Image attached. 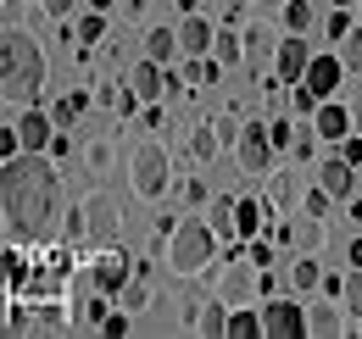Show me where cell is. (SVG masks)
I'll return each instance as SVG.
<instances>
[{
	"instance_id": "cell-28",
	"label": "cell",
	"mask_w": 362,
	"mask_h": 339,
	"mask_svg": "<svg viewBox=\"0 0 362 339\" xmlns=\"http://www.w3.org/2000/svg\"><path fill=\"white\" fill-rule=\"evenodd\" d=\"M313 0H290V6H284V28H290V34H307V28H313Z\"/></svg>"
},
{
	"instance_id": "cell-37",
	"label": "cell",
	"mask_w": 362,
	"mask_h": 339,
	"mask_svg": "<svg viewBox=\"0 0 362 339\" xmlns=\"http://www.w3.org/2000/svg\"><path fill=\"white\" fill-rule=\"evenodd\" d=\"M329 201H334V195L317 184V189H307V201H301V206H307V217H317V222H323V217H329Z\"/></svg>"
},
{
	"instance_id": "cell-2",
	"label": "cell",
	"mask_w": 362,
	"mask_h": 339,
	"mask_svg": "<svg viewBox=\"0 0 362 339\" xmlns=\"http://www.w3.org/2000/svg\"><path fill=\"white\" fill-rule=\"evenodd\" d=\"M40 84H45L40 44L28 40L17 23H6V34H0V95H6V106H28L40 95Z\"/></svg>"
},
{
	"instance_id": "cell-30",
	"label": "cell",
	"mask_w": 362,
	"mask_h": 339,
	"mask_svg": "<svg viewBox=\"0 0 362 339\" xmlns=\"http://www.w3.org/2000/svg\"><path fill=\"white\" fill-rule=\"evenodd\" d=\"M100 100H106V106H112L117 117H134V112H139V95H134V84H129V89H100Z\"/></svg>"
},
{
	"instance_id": "cell-27",
	"label": "cell",
	"mask_w": 362,
	"mask_h": 339,
	"mask_svg": "<svg viewBox=\"0 0 362 339\" xmlns=\"http://www.w3.org/2000/svg\"><path fill=\"white\" fill-rule=\"evenodd\" d=\"M62 328H67V311L50 306V300H40V306H34V334H62Z\"/></svg>"
},
{
	"instance_id": "cell-14",
	"label": "cell",
	"mask_w": 362,
	"mask_h": 339,
	"mask_svg": "<svg viewBox=\"0 0 362 339\" xmlns=\"http://www.w3.org/2000/svg\"><path fill=\"white\" fill-rule=\"evenodd\" d=\"M212 40H218V28H212L201 11H189V17L179 23V50H184V56H206Z\"/></svg>"
},
{
	"instance_id": "cell-7",
	"label": "cell",
	"mask_w": 362,
	"mask_h": 339,
	"mask_svg": "<svg viewBox=\"0 0 362 339\" xmlns=\"http://www.w3.org/2000/svg\"><path fill=\"white\" fill-rule=\"evenodd\" d=\"M262 334L268 339H307V306H296V300H268L262 306Z\"/></svg>"
},
{
	"instance_id": "cell-18",
	"label": "cell",
	"mask_w": 362,
	"mask_h": 339,
	"mask_svg": "<svg viewBox=\"0 0 362 339\" xmlns=\"http://www.w3.org/2000/svg\"><path fill=\"white\" fill-rule=\"evenodd\" d=\"M317 184H323L334 201H346V195H351V162H346V156H329V162L317 167Z\"/></svg>"
},
{
	"instance_id": "cell-3",
	"label": "cell",
	"mask_w": 362,
	"mask_h": 339,
	"mask_svg": "<svg viewBox=\"0 0 362 339\" xmlns=\"http://www.w3.org/2000/svg\"><path fill=\"white\" fill-rule=\"evenodd\" d=\"M162 251H168V267H173L179 278H195V273H206L212 256H218V228H212L206 217H184Z\"/></svg>"
},
{
	"instance_id": "cell-39",
	"label": "cell",
	"mask_w": 362,
	"mask_h": 339,
	"mask_svg": "<svg viewBox=\"0 0 362 339\" xmlns=\"http://www.w3.org/2000/svg\"><path fill=\"white\" fill-rule=\"evenodd\" d=\"M100 334H106V339H123V334H129V306H123V311H112V317L100 323Z\"/></svg>"
},
{
	"instance_id": "cell-23",
	"label": "cell",
	"mask_w": 362,
	"mask_h": 339,
	"mask_svg": "<svg viewBox=\"0 0 362 339\" xmlns=\"http://www.w3.org/2000/svg\"><path fill=\"white\" fill-rule=\"evenodd\" d=\"M206 222L218 228V239H240V228H234V201H206Z\"/></svg>"
},
{
	"instance_id": "cell-38",
	"label": "cell",
	"mask_w": 362,
	"mask_h": 339,
	"mask_svg": "<svg viewBox=\"0 0 362 339\" xmlns=\"http://www.w3.org/2000/svg\"><path fill=\"white\" fill-rule=\"evenodd\" d=\"M290 106H296L301 117H313V112H317V106H323V100H317V95H313V89H307V84H296V89H290Z\"/></svg>"
},
{
	"instance_id": "cell-10",
	"label": "cell",
	"mask_w": 362,
	"mask_h": 339,
	"mask_svg": "<svg viewBox=\"0 0 362 339\" xmlns=\"http://www.w3.org/2000/svg\"><path fill=\"white\" fill-rule=\"evenodd\" d=\"M307 67H313V50H307L301 34L279 40V50H273V73H279L284 84H301V78H307Z\"/></svg>"
},
{
	"instance_id": "cell-40",
	"label": "cell",
	"mask_w": 362,
	"mask_h": 339,
	"mask_svg": "<svg viewBox=\"0 0 362 339\" xmlns=\"http://www.w3.org/2000/svg\"><path fill=\"white\" fill-rule=\"evenodd\" d=\"M206 201H212V195H206V184H201V178H189V184H184V206L195 212V206H206Z\"/></svg>"
},
{
	"instance_id": "cell-35",
	"label": "cell",
	"mask_w": 362,
	"mask_h": 339,
	"mask_svg": "<svg viewBox=\"0 0 362 339\" xmlns=\"http://www.w3.org/2000/svg\"><path fill=\"white\" fill-rule=\"evenodd\" d=\"M340 61H346V73H362V28H351V34H346V44H340Z\"/></svg>"
},
{
	"instance_id": "cell-50",
	"label": "cell",
	"mask_w": 362,
	"mask_h": 339,
	"mask_svg": "<svg viewBox=\"0 0 362 339\" xmlns=\"http://www.w3.org/2000/svg\"><path fill=\"white\" fill-rule=\"evenodd\" d=\"M195 6H201V0H179V11H184V17H189V11H195Z\"/></svg>"
},
{
	"instance_id": "cell-51",
	"label": "cell",
	"mask_w": 362,
	"mask_h": 339,
	"mask_svg": "<svg viewBox=\"0 0 362 339\" xmlns=\"http://www.w3.org/2000/svg\"><path fill=\"white\" fill-rule=\"evenodd\" d=\"M90 6H100V11H106V6H112V0H90Z\"/></svg>"
},
{
	"instance_id": "cell-22",
	"label": "cell",
	"mask_w": 362,
	"mask_h": 339,
	"mask_svg": "<svg viewBox=\"0 0 362 339\" xmlns=\"http://www.w3.org/2000/svg\"><path fill=\"white\" fill-rule=\"evenodd\" d=\"M212 56L234 67V61H245V34H234V28H218V40H212Z\"/></svg>"
},
{
	"instance_id": "cell-26",
	"label": "cell",
	"mask_w": 362,
	"mask_h": 339,
	"mask_svg": "<svg viewBox=\"0 0 362 339\" xmlns=\"http://www.w3.org/2000/svg\"><path fill=\"white\" fill-rule=\"evenodd\" d=\"M218 150H223V139H218V128H212V123L189 128V156H195V162H212Z\"/></svg>"
},
{
	"instance_id": "cell-45",
	"label": "cell",
	"mask_w": 362,
	"mask_h": 339,
	"mask_svg": "<svg viewBox=\"0 0 362 339\" xmlns=\"http://www.w3.org/2000/svg\"><path fill=\"white\" fill-rule=\"evenodd\" d=\"M251 261H257V267H273V245L268 239H251Z\"/></svg>"
},
{
	"instance_id": "cell-8",
	"label": "cell",
	"mask_w": 362,
	"mask_h": 339,
	"mask_svg": "<svg viewBox=\"0 0 362 339\" xmlns=\"http://www.w3.org/2000/svg\"><path fill=\"white\" fill-rule=\"evenodd\" d=\"M129 278H134L129 256L117 251V245H100V256H95V267H90V290H100V295H123Z\"/></svg>"
},
{
	"instance_id": "cell-20",
	"label": "cell",
	"mask_w": 362,
	"mask_h": 339,
	"mask_svg": "<svg viewBox=\"0 0 362 339\" xmlns=\"http://www.w3.org/2000/svg\"><path fill=\"white\" fill-rule=\"evenodd\" d=\"M234 228H240V239H257V228H262V201L240 195V201H234Z\"/></svg>"
},
{
	"instance_id": "cell-16",
	"label": "cell",
	"mask_w": 362,
	"mask_h": 339,
	"mask_svg": "<svg viewBox=\"0 0 362 339\" xmlns=\"http://www.w3.org/2000/svg\"><path fill=\"white\" fill-rule=\"evenodd\" d=\"M17 133H23V150H50L56 117H45V112H23V117H17Z\"/></svg>"
},
{
	"instance_id": "cell-21",
	"label": "cell",
	"mask_w": 362,
	"mask_h": 339,
	"mask_svg": "<svg viewBox=\"0 0 362 339\" xmlns=\"http://www.w3.org/2000/svg\"><path fill=\"white\" fill-rule=\"evenodd\" d=\"M145 56L151 61H173L179 56V28H151L145 34Z\"/></svg>"
},
{
	"instance_id": "cell-44",
	"label": "cell",
	"mask_w": 362,
	"mask_h": 339,
	"mask_svg": "<svg viewBox=\"0 0 362 339\" xmlns=\"http://www.w3.org/2000/svg\"><path fill=\"white\" fill-rule=\"evenodd\" d=\"M268 133H273V145H279V150H284V145L296 139V128H290V117H279V123H268Z\"/></svg>"
},
{
	"instance_id": "cell-49",
	"label": "cell",
	"mask_w": 362,
	"mask_h": 339,
	"mask_svg": "<svg viewBox=\"0 0 362 339\" xmlns=\"http://www.w3.org/2000/svg\"><path fill=\"white\" fill-rule=\"evenodd\" d=\"M346 261H351V267H362V239H351V245H346Z\"/></svg>"
},
{
	"instance_id": "cell-52",
	"label": "cell",
	"mask_w": 362,
	"mask_h": 339,
	"mask_svg": "<svg viewBox=\"0 0 362 339\" xmlns=\"http://www.w3.org/2000/svg\"><path fill=\"white\" fill-rule=\"evenodd\" d=\"M334 6H351V0H334Z\"/></svg>"
},
{
	"instance_id": "cell-9",
	"label": "cell",
	"mask_w": 362,
	"mask_h": 339,
	"mask_svg": "<svg viewBox=\"0 0 362 339\" xmlns=\"http://www.w3.org/2000/svg\"><path fill=\"white\" fill-rule=\"evenodd\" d=\"M273 133H268V123H245L240 128V145H234V156H240V167L245 172H268L273 167Z\"/></svg>"
},
{
	"instance_id": "cell-6",
	"label": "cell",
	"mask_w": 362,
	"mask_h": 339,
	"mask_svg": "<svg viewBox=\"0 0 362 339\" xmlns=\"http://www.w3.org/2000/svg\"><path fill=\"white\" fill-rule=\"evenodd\" d=\"M117 222H123V212H117V201L112 195H90L84 201V245H112L117 239Z\"/></svg>"
},
{
	"instance_id": "cell-42",
	"label": "cell",
	"mask_w": 362,
	"mask_h": 339,
	"mask_svg": "<svg viewBox=\"0 0 362 339\" xmlns=\"http://www.w3.org/2000/svg\"><path fill=\"white\" fill-rule=\"evenodd\" d=\"M212 128H218L223 145H240V128H245V123H234V117H212Z\"/></svg>"
},
{
	"instance_id": "cell-31",
	"label": "cell",
	"mask_w": 362,
	"mask_h": 339,
	"mask_svg": "<svg viewBox=\"0 0 362 339\" xmlns=\"http://www.w3.org/2000/svg\"><path fill=\"white\" fill-rule=\"evenodd\" d=\"M290 284H296V290H317V284H323V267H317L313 256H301V261L290 267Z\"/></svg>"
},
{
	"instance_id": "cell-25",
	"label": "cell",
	"mask_w": 362,
	"mask_h": 339,
	"mask_svg": "<svg viewBox=\"0 0 362 339\" xmlns=\"http://www.w3.org/2000/svg\"><path fill=\"white\" fill-rule=\"evenodd\" d=\"M123 306H129V311H139V306H151V267H134V278H129V284H123Z\"/></svg>"
},
{
	"instance_id": "cell-34",
	"label": "cell",
	"mask_w": 362,
	"mask_h": 339,
	"mask_svg": "<svg viewBox=\"0 0 362 339\" xmlns=\"http://www.w3.org/2000/svg\"><path fill=\"white\" fill-rule=\"evenodd\" d=\"M84 167H90L95 178H106V172H112V139H95L90 150H84Z\"/></svg>"
},
{
	"instance_id": "cell-32",
	"label": "cell",
	"mask_w": 362,
	"mask_h": 339,
	"mask_svg": "<svg viewBox=\"0 0 362 339\" xmlns=\"http://www.w3.org/2000/svg\"><path fill=\"white\" fill-rule=\"evenodd\" d=\"M218 73H223L218 56H189V84H218Z\"/></svg>"
},
{
	"instance_id": "cell-41",
	"label": "cell",
	"mask_w": 362,
	"mask_h": 339,
	"mask_svg": "<svg viewBox=\"0 0 362 339\" xmlns=\"http://www.w3.org/2000/svg\"><path fill=\"white\" fill-rule=\"evenodd\" d=\"M268 201H273V206H290V201H296V184H290V178H273Z\"/></svg>"
},
{
	"instance_id": "cell-33",
	"label": "cell",
	"mask_w": 362,
	"mask_h": 339,
	"mask_svg": "<svg viewBox=\"0 0 362 339\" xmlns=\"http://www.w3.org/2000/svg\"><path fill=\"white\" fill-rule=\"evenodd\" d=\"M73 34H78L84 44H100V40H106V11L95 6L90 17H78V28H73Z\"/></svg>"
},
{
	"instance_id": "cell-43",
	"label": "cell",
	"mask_w": 362,
	"mask_h": 339,
	"mask_svg": "<svg viewBox=\"0 0 362 339\" xmlns=\"http://www.w3.org/2000/svg\"><path fill=\"white\" fill-rule=\"evenodd\" d=\"M346 34H351V17L334 6V11H329V40H346Z\"/></svg>"
},
{
	"instance_id": "cell-17",
	"label": "cell",
	"mask_w": 362,
	"mask_h": 339,
	"mask_svg": "<svg viewBox=\"0 0 362 339\" xmlns=\"http://www.w3.org/2000/svg\"><path fill=\"white\" fill-rule=\"evenodd\" d=\"M307 334L313 339H340L346 334V323H340V311H334V295H323L317 306H307Z\"/></svg>"
},
{
	"instance_id": "cell-48",
	"label": "cell",
	"mask_w": 362,
	"mask_h": 339,
	"mask_svg": "<svg viewBox=\"0 0 362 339\" xmlns=\"http://www.w3.org/2000/svg\"><path fill=\"white\" fill-rule=\"evenodd\" d=\"M290 150H296V156L307 162V156H313V133H296V139H290Z\"/></svg>"
},
{
	"instance_id": "cell-4",
	"label": "cell",
	"mask_w": 362,
	"mask_h": 339,
	"mask_svg": "<svg viewBox=\"0 0 362 339\" xmlns=\"http://www.w3.org/2000/svg\"><path fill=\"white\" fill-rule=\"evenodd\" d=\"M129 178H134V195H139V201H162V195H168V178H173L168 150H162L156 139H145V145L134 150V162H129Z\"/></svg>"
},
{
	"instance_id": "cell-46",
	"label": "cell",
	"mask_w": 362,
	"mask_h": 339,
	"mask_svg": "<svg viewBox=\"0 0 362 339\" xmlns=\"http://www.w3.org/2000/svg\"><path fill=\"white\" fill-rule=\"evenodd\" d=\"M340 156L357 167V162H362V139H351V133H346V139H340Z\"/></svg>"
},
{
	"instance_id": "cell-24",
	"label": "cell",
	"mask_w": 362,
	"mask_h": 339,
	"mask_svg": "<svg viewBox=\"0 0 362 339\" xmlns=\"http://www.w3.org/2000/svg\"><path fill=\"white\" fill-rule=\"evenodd\" d=\"M257 334H262V311L234 306V311H228V339H257Z\"/></svg>"
},
{
	"instance_id": "cell-53",
	"label": "cell",
	"mask_w": 362,
	"mask_h": 339,
	"mask_svg": "<svg viewBox=\"0 0 362 339\" xmlns=\"http://www.w3.org/2000/svg\"><path fill=\"white\" fill-rule=\"evenodd\" d=\"M357 334H362V323H357Z\"/></svg>"
},
{
	"instance_id": "cell-12",
	"label": "cell",
	"mask_w": 362,
	"mask_h": 339,
	"mask_svg": "<svg viewBox=\"0 0 362 339\" xmlns=\"http://www.w3.org/2000/svg\"><path fill=\"white\" fill-rule=\"evenodd\" d=\"M340 78H346V61H340V56H313V67H307V78H301V84L313 89L317 100H329V95L340 89Z\"/></svg>"
},
{
	"instance_id": "cell-11",
	"label": "cell",
	"mask_w": 362,
	"mask_h": 339,
	"mask_svg": "<svg viewBox=\"0 0 362 339\" xmlns=\"http://www.w3.org/2000/svg\"><path fill=\"white\" fill-rule=\"evenodd\" d=\"M228 300H206V306H184V323L201 339H228Z\"/></svg>"
},
{
	"instance_id": "cell-15",
	"label": "cell",
	"mask_w": 362,
	"mask_h": 339,
	"mask_svg": "<svg viewBox=\"0 0 362 339\" xmlns=\"http://www.w3.org/2000/svg\"><path fill=\"white\" fill-rule=\"evenodd\" d=\"M313 133H317V139H329V145H340V139L351 133V112L334 106V100H323V106L313 112Z\"/></svg>"
},
{
	"instance_id": "cell-19",
	"label": "cell",
	"mask_w": 362,
	"mask_h": 339,
	"mask_svg": "<svg viewBox=\"0 0 362 339\" xmlns=\"http://www.w3.org/2000/svg\"><path fill=\"white\" fill-rule=\"evenodd\" d=\"M273 50H279L273 28H268V23H251V28H245V61H268Z\"/></svg>"
},
{
	"instance_id": "cell-13",
	"label": "cell",
	"mask_w": 362,
	"mask_h": 339,
	"mask_svg": "<svg viewBox=\"0 0 362 339\" xmlns=\"http://www.w3.org/2000/svg\"><path fill=\"white\" fill-rule=\"evenodd\" d=\"M129 84H134L139 100H162V95L173 89V73H162V61H151V56H145L134 73H129Z\"/></svg>"
},
{
	"instance_id": "cell-36",
	"label": "cell",
	"mask_w": 362,
	"mask_h": 339,
	"mask_svg": "<svg viewBox=\"0 0 362 339\" xmlns=\"http://www.w3.org/2000/svg\"><path fill=\"white\" fill-rule=\"evenodd\" d=\"M340 300H346V311H351V317H362V267L351 273V278H346V290H340Z\"/></svg>"
},
{
	"instance_id": "cell-29",
	"label": "cell",
	"mask_w": 362,
	"mask_h": 339,
	"mask_svg": "<svg viewBox=\"0 0 362 339\" xmlns=\"http://www.w3.org/2000/svg\"><path fill=\"white\" fill-rule=\"evenodd\" d=\"M84 106H90V95H84V89H73V95H62V100H56V112H50V117H56V128H67L73 117H78V112H84Z\"/></svg>"
},
{
	"instance_id": "cell-1",
	"label": "cell",
	"mask_w": 362,
	"mask_h": 339,
	"mask_svg": "<svg viewBox=\"0 0 362 339\" xmlns=\"http://www.w3.org/2000/svg\"><path fill=\"white\" fill-rule=\"evenodd\" d=\"M0 206H6V234L11 245H34L45 239L50 222H56V206H62V184H56V167L40 162V150H23L11 156L6 172H0Z\"/></svg>"
},
{
	"instance_id": "cell-47",
	"label": "cell",
	"mask_w": 362,
	"mask_h": 339,
	"mask_svg": "<svg viewBox=\"0 0 362 339\" xmlns=\"http://www.w3.org/2000/svg\"><path fill=\"white\" fill-rule=\"evenodd\" d=\"M40 6H45L56 23H67V11H73V0H40Z\"/></svg>"
},
{
	"instance_id": "cell-5",
	"label": "cell",
	"mask_w": 362,
	"mask_h": 339,
	"mask_svg": "<svg viewBox=\"0 0 362 339\" xmlns=\"http://www.w3.org/2000/svg\"><path fill=\"white\" fill-rule=\"evenodd\" d=\"M251 295H262V267L257 261H228L223 273H218V300L251 306Z\"/></svg>"
}]
</instances>
